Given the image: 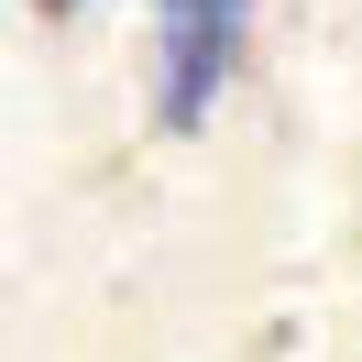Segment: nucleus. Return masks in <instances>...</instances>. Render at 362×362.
Returning <instances> with one entry per match:
<instances>
[{
  "label": "nucleus",
  "mask_w": 362,
  "mask_h": 362,
  "mask_svg": "<svg viewBox=\"0 0 362 362\" xmlns=\"http://www.w3.org/2000/svg\"><path fill=\"white\" fill-rule=\"evenodd\" d=\"M252 33V0H154V121L165 132H198L209 99L230 88Z\"/></svg>",
  "instance_id": "nucleus-1"
},
{
  "label": "nucleus",
  "mask_w": 362,
  "mask_h": 362,
  "mask_svg": "<svg viewBox=\"0 0 362 362\" xmlns=\"http://www.w3.org/2000/svg\"><path fill=\"white\" fill-rule=\"evenodd\" d=\"M55 11H77V0H55Z\"/></svg>",
  "instance_id": "nucleus-2"
}]
</instances>
